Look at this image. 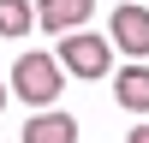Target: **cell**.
<instances>
[{"instance_id":"7a4b0ae2","label":"cell","mask_w":149,"mask_h":143,"mask_svg":"<svg viewBox=\"0 0 149 143\" xmlns=\"http://www.w3.org/2000/svg\"><path fill=\"white\" fill-rule=\"evenodd\" d=\"M107 60H113V42L107 36H90V30H72L60 36V66L72 72V78H107Z\"/></svg>"},{"instance_id":"ba28073f","label":"cell","mask_w":149,"mask_h":143,"mask_svg":"<svg viewBox=\"0 0 149 143\" xmlns=\"http://www.w3.org/2000/svg\"><path fill=\"white\" fill-rule=\"evenodd\" d=\"M125 143H149V125H137V131H131V137H125Z\"/></svg>"},{"instance_id":"9c48e42d","label":"cell","mask_w":149,"mask_h":143,"mask_svg":"<svg viewBox=\"0 0 149 143\" xmlns=\"http://www.w3.org/2000/svg\"><path fill=\"white\" fill-rule=\"evenodd\" d=\"M0 107H6V78H0Z\"/></svg>"},{"instance_id":"277c9868","label":"cell","mask_w":149,"mask_h":143,"mask_svg":"<svg viewBox=\"0 0 149 143\" xmlns=\"http://www.w3.org/2000/svg\"><path fill=\"white\" fill-rule=\"evenodd\" d=\"M95 12V0H36V24L42 30H54V36H72V30H84V18Z\"/></svg>"},{"instance_id":"8992f818","label":"cell","mask_w":149,"mask_h":143,"mask_svg":"<svg viewBox=\"0 0 149 143\" xmlns=\"http://www.w3.org/2000/svg\"><path fill=\"white\" fill-rule=\"evenodd\" d=\"M113 101L131 107V113H149V66H137V60H131V66L119 72V78H113Z\"/></svg>"},{"instance_id":"52a82bcc","label":"cell","mask_w":149,"mask_h":143,"mask_svg":"<svg viewBox=\"0 0 149 143\" xmlns=\"http://www.w3.org/2000/svg\"><path fill=\"white\" fill-rule=\"evenodd\" d=\"M30 24H36L30 0H0V36H30Z\"/></svg>"},{"instance_id":"6da1fadb","label":"cell","mask_w":149,"mask_h":143,"mask_svg":"<svg viewBox=\"0 0 149 143\" xmlns=\"http://www.w3.org/2000/svg\"><path fill=\"white\" fill-rule=\"evenodd\" d=\"M60 83H66V66H60V54H18L12 60V78H6V90L18 95V101H30V107H54L60 101Z\"/></svg>"},{"instance_id":"3957f363","label":"cell","mask_w":149,"mask_h":143,"mask_svg":"<svg viewBox=\"0 0 149 143\" xmlns=\"http://www.w3.org/2000/svg\"><path fill=\"white\" fill-rule=\"evenodd\" d=\"M107 42L125 48V60H149V6L137 0H119L113 24H107Z\"/></svg>"},{"instance_id":"5b68a950","label":"cell","mask_w":149,"mask_h":143,"mask_svg":"<svg viewBox=\"0 0 149 143\" xmlns=\"http://www.w3.org/2000/svg\"><path fill=\"white\" fill-rule=\"evenodd\" d=\"M24 143H78V119L48 107V113H30L24 119Z\"/></svg>"}]
</instances>
